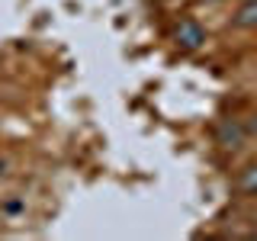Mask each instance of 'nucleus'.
I'll use <instances>...</instances> for the list:
<instances>
[{
  "label": "nucleus",
  "mask_w": 257,
  "mask_h": 241,
  "mask_svg": "<svg viewBox=\"0 0 257 241\" xmlns=\"http://www.w3.org/2000/svg\"><path fill=\"white\" fill-rule=\"evenodd\" d=\"M174 39H177V45H180V48H187V52H196V48L206 42V32H203V26H199V23L183 20L180 26L174 29Z\"/></svg>",
  "instance_id": "obj_1"
},
{
  "label": "nucleus",
  "mask_w": 257,
  "mask_h": 241,
  "mask_svg": "<svg viewBox=\"0 0 257 241\" xmlns=\"http://www.w3.org/2000/svg\"><path fill=\"white\" fill-rule=\"evenodd\" d=\"M215 142L222 145V148H238L241 142H244V126L231 123V119H225V123L215 129Z\"/></svg>",
  "instance_id": "obj_2"
},
{
  "label": "nucleus",
  "mask_w": 257,
  "mask_h": 241,
  "mask_svg": "<svg viewBox=\"0 0 257 241\" xmlns=\"http://www.w3.org/2000/svg\"><path fill=\"white\" fill-rule=\"evenodd\" d=\"M235 23L238 29H254L257 26V0H247L244 7H238V13H235Z\"/></svg>",
  "instance_id": "obj_3"
},
{
  "label": "nucleus",
  "mask_w": 257,
  "mask_h": 241,
  "mask_svg": "<svg viewBox=\"0 0 257 241\" xmlns=\"http://www.w3.org/2000/svg\"><path fill=\"white\" fill-rule=\"evenodd\" d=\"M238 190L247 193V196H254V193H257V164H251V167H244V171H241V177H238Z\"/></svg>",
  "instance_id": "obj_4"
},
{
  "label": "nucleus",
  "mask_w": 257,
  "mask_h": 241,
  "mask_svg": "<svg viewBox=\"0 0 257 241\" xmlns=\"http://www.w3.org/2000/svg\"><path fill=\"white\" fill-rule=\"evenodd\" d=\"M247 129H251V132H254V135H257V116H254V119H251V126H247Z\"/></svg>",
  "instance_id": "obj_5"
}]
</instances>
